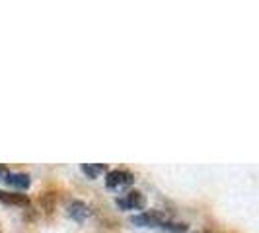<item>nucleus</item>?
<instances>
[{"mask_svg": "<svg viewBox=\"0 0 259 233\" xmlns=\"http://www.w3.org/2000/svg\"><path fill=\"white\" fill-rule=\"evenodd\" d=\"M133 183H135V175L125 169H113V171H107V175H105V187L109 191L129 189Z\"/></svg>", "mask_w": 259, "mask_h": 233, "instance_id": "1", "label": "nucleus"}, {"mask_svg": "<svg viewBox=\"0 0 259 233\" xmlns=\"http://www.w3.org/2000/svg\"><path fill=\"white\" fill-rule=\"evenodd\" d=\"M115 204L121 210H144L146 198H144V194L141 191H129L123 198H117Z\"/></svg>", "mask_w": 259, "mask_h": 233, "instance_id": "2", "label": "nucleus"}, {"mask_svg": "<svg viewBox=\"0 0 259 233\" xmlns=\"http://www.w3.org/2000/svg\"><path fill=\"white\" fill-rule=\"evenodd\" d=\"M168 218L162 214V212H143L139 216H133V223L139 225V227H160L162 221H166Z\"/></svg>", "mask_w": 259, "mask_h": 233, "instance_id": "3", "label": "nucleus"}, {"mask_svg": "<svg viewBox=\"0 0 259 233\" xmlns=\"http://www.w3.org/2000/svg\"><path fill=\"white\" fill-rule=\"evenodd\" d=\"M66 214L74 221L82 223V221L90 216V208H88L86 202H82V200H72V202L66 206Z\"/></svg>", "mask_w": 259, "mask_h": 233, "instance_id": "4", "label": "nucleus"}, {"mask_svg": "<svg viewBox=\"0 0 259 233\" xmlns=\"http://www.w3.org/2000/svg\"><path fill=\"white\" fill-rule=\"evenodd\" d=\"M4 183H6L8 187L26 191V189H29V185H31V179H29L27 173H12V171H8L6 177H4Z\"/></svg>", "mask_w": 259, "mask_h": 233, "instance_id": "5", "label": "nucleus"}, {"mask_svg": "<svg viewBox=\"0 0 259 233\" xmlns=\"http://www.w3.org/2000/svg\"><path fill=\"white\" fill-rule=\"evenodd\" d=\"M0 202H2V204H10V206H29L27 194H22V193H6V191H0Z\"/></svg>", "mask_w": 259, "mask_h": 233, "instance_id": "6", "label": "nucleus"}, {"mask_svg": "<svg viewBox=\"0 0 259 233\" xmlns=\"http://www.w3.org/2000/svg\"><path fill=\"white\" fill-rule=\"evenodd\" d=\"M80 169H82V173H84L88 179H98L100 173L107 171L105 163H82V167Z\"/></svg>", "mask_w": 259, "mask_h": 233, "instance_id": "7", "label": "nucleus"}, {"mask_svg": "<svg viewBox=\"0 0 259 233\" xmlns=\"http://www.w3.org/2000/svg\"><path fill=\"white\" fill-rule=\"evenodd\" d=\"M160 229H164V231H169V233H185L189 229V225L187 223H180V221H162V225H160Z\"/></svg>", "mask_w": 259, "mask_h": 233, "instance_id": "8", "label": "nucleus"}, {"mask_svg": "<svg viewBox=\"0 0 259 233\" xmlns=\"http://www.w3.org/2000/svg\"><path fill=\"white\" fill-rule=\"evenodd\" d=\"M6 173H8V167H4V165H0V181H4V177H6Z\"/></svg>", "mask_w": 259, "mask_h": 233, "instance_id": "9", "label": "nucleus"}]
</instances>
